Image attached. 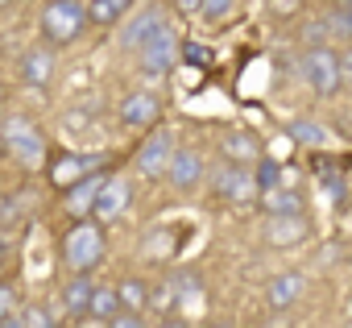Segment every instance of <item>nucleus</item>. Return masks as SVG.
I'll return each instance as SVG.
<instances>
[{"instance_id":"nucleus-1","label":"nucleus","mask_w":352,"mask_h":328,"mask_svg":"<svg viewBox=\"0 0 352 328\" xmlns=\"http://www.w3.org/2000/svg\"><path fill=\"white\" fill-rule=\"evenodd\" d=\"M108 254V233L96 216H79L67 233H63V262L71 270H96Z\"/></svg>"},{"instance_id":"nucleus-2","label":"nucleus","mask_w":352,"mask_h":328,"mask_svg":"<svg viewBox=\"0 0 352 328\" xmlns=\"http://www.w3.org/2000/svg\"><path fill=\"white\" fill-rule=\"evenodd\" d=\"M87 30V5L83 0H50L42 9V34L50 46H71Z\"/></svg>"},{"instance_id":"nucleus-3","label":"nucleus","mask_w":352,"mask_h":328,"mask_svg":"<svg viewBox=\"0 0 352 328\" xmlns=\"http://www.w3.org/2000/svg\"><path fill=\"white\" fill-rule=\"evenodd\" d=\"M302 79H307V88H311L319 100L340 96V59H336L331 42L307 46V54H302Z\"/></svg>"},{"instance_id":"nucleus-4","label":"nucleus","mask_w":352,"mask_h":328,"mask_svg":"<svg viewBox=\"0 0 352 328\" xmlns=\"http://www.w3.org/2000/svg\"><path fill=\"white\" fill-rule=\"evenodd\" d=\"M179 50H183L179 34H174L170 25H162V30H157L153 38H145L133 54H137V63H141V71H145V75L162 79V75H170L174 67H179Z\"/></svg>"},{"instance_id":"nucleus-5","label":"nucleus","mask_w":352,"mask_h":328,"mask_svg":"<svg viewBox=\"0 0 352 328\" xmlns=\"http://www.w3.org/2000/svg\"><path fill=\"white\" fill-rule=\"evenodd\" d=\"M174 133L170 129H153L141 145H137V158H133V167H137V175L141 179H149V183H162V175H166V167H170V158H174Z\"/></svg>"},{"instance_id":"nucleus-6","label":"nucleus","mask_w":352,"mask_h":328,"mask_svg":"<svg viewBox=\"0 0 352 328\" xmlns=\"http://www.w3.org/2000/svg\"><path fill=\"white\" fill-rule=\"evenodd\" d=\"M129 204H133V179L129 175H104V183L91 200V216L100 225H112L129 212Z\"/></svg>"},{"instance_id":"nucleus-7","label":"nucleus","mask_w":352,"mask_h":328,"mask_svg":"<svg viewBox=\"0 0 352 328\" xmlns=\"http://www.w3.org/2000/svg\"><path fill=\"white\" fill-rule=\"evenodd\" d=\"M174 192H195L204 179H208V167H204V154L191 150V145H174V158H170V167L162 175Z\"/></svg>"},{"instance_id":"nucleus-8","label":"nucleus","mask_w":352,"mask_h":328,"mask_svg":"<svg viewBox=\"0 0 352 328\" xmlns=\"http://www.w3.org/2000/svg\"><path fill=\"white\" fill-rule=\"evenodd\" d=\"M311 237V221L302 212H290V216H265L261 225V241L274 245V249H290V245H302Z\"/></svg>"},{"instance_id":"nucleus-9","label":"nucleus","mask_w":352,"mask_h":328,"mask_svg":"<svg viewBox=\"0 0 352 328\" xmlns=\"http://www.w3.org/2000/svg\"><path fill=\"white\" fill-rule=\"evenodd\" d=\"M116 116H120L124 129H153L162 121V100L153 92H129L116 104Z\"/></svg>"},{"instance_id":"nucleus-10","label":"nucleus","mask_w":352,"mask_h":328,"mask_svg":"<svg viewBox=\"0 0 352 328\" xmlns=\"http://www.w3.org/2000/svg\"><path fill=\"white\" fill-rule=\"evenodd\" d=\"M212 192H216V200H228V204H241V200H249L257 187H253V175L241 167V162H224V167H216L212 175Z\"/></svg>"},{"instance_id":"nucleus-11","label":"nucleus","mask_w":352,"mask_h":328,"mask_svg":"<svg viewBox=\"0 0 352 328\" xmlns=\"http://www.w3.org/2000/svg\"><path fill=\"white\" fill-rule=\"evenodd\" d=\"M162 25H170L166 21V9L162 5H145V9H129V21H124V30H120V50H137L145 38H153Z\"/></svg>"},{"instance_id":"nucleus-12","label":"nucleus","mask_w":352,"mask_h":328,"mask_svg":"<svg viewBox=\"0 0 352 328\" xmlns=\"http://www.w3.org/2000/svg\"><path fill=\"white\" fill-rule=\"evenodd\" d=\"M104 167V154H58L54 162H50V183L63 192V187H71L75 179H83V175H91V171H100Z\"/></svg>"},{"instance_id":"nucleus-13","label":"nucleus","mask_w":352,"mask_h":328,"mask_svg":"<svg viewBox=\"0 0 352 328\" xmlns=\"http://www.w3.org/2000/svg\"><path fill=\"white\" fill-rule=\"evenodd\" d=\"M54 79V50L50 46H30L21 59V83L34 92H46Z\"/></svg>"},{"instance_id":"nucleus-14","label":"nucleus","mask_w":352,"mask_h":328,"mask_svg":"<svg viewBox=\"0 0 352 328\" xmlns=\"http://www.w3.org/2000/svg\"><path fill=\"white\" fill-rule=\"evenodd\" d=\"M104 175H108V171H91V175L75 179L71 187H63V208H67V216H75V221H79V216H91V200H96Z\"/></svg>"},{"instance_id":"nucleus-15","label":"nucleus","mask_w":352,"mask_h":328,"mask_svg":"<svg viewBox=\"0 0 352 328\" xmlns=\"http://www.w3.org/2000/svg\"><path fill=\"white\" fill-rule=\"evenodd\" d=\"M261 212L265 216H290V212H307V200H302V192L294 187V183H274V187H265L261 192Z\"/></svg>"},{"instance_id":"nucleus-16","label":"nucleus","mask_w":352,"mask_h":328,"mask_svg":"<svg viewBox=\"0 0 352 328\" xmlns=\"http://www.w3.org/2000/svg\"><path fill=\"white\" fill-rule=\"evenodd\" d=\"M9 150H13V158L21 162L25 171H38V167H46V137L30 125L25 133H17L13 141H9Z\"/></svg>"},{"instance_id":"nucleus-17","label":"nucleus","mask_w":352,"mask_h":328,"mask_svg":"<svg viewBox=\"0 0 352 328\" xmlns=\"http://www.w3.org/2000/svg\"><path fill=\"white\" fill-rule=\"evenodd\" d=\"M302 291H307V278H302L298 270H282V274L270 283L265 299H270V307H274V311H282V307H294V303L302 299Z\"/></svg>"},{"instance_id":"nucleus-18","label":"nucleus","mask_w":352,"mask_h":328,"mask_svg":"<svg viewBox=\"0 0 352 328\" xmlns=\"http://www.w3.org/2000/svg\"><path fill=\"white\" fill-rule=\"evenodd\" d=\"M91 291H96V283L87 278V270H75V278H67V287H63V316L83 320V316H87Z\"/></svg>"},{"instance_id":"nucleus-19","label":"nucleus","mask_w":352,"mask_h":328,"mask_svg":"<svg viewBox=\"0 0 352 328\" xmlns=\"http://www.w3.org/2000/svg\"><path fill=\"white\" fill-rule=\"evenodd\" d=\"M282 129H286V137H290L294 145H307V150H323V145H327V129L315 125V121H307V116H294V121H286Z\"/></svg>"},{"instance_id":"nucleus-20","label":"nucleus","mask_w":352,"mask_h":328,"mask_svg":"<svg viewBox=\"0 0 352 328\" xmlns=\"http://www.w3.org/2000/svg\"><path fill=\"white\" fill-rule=\"evenodd\" d=\"M120 311V299H116V287H96L91 299H87V324H108L112 316Z\"/></svg>"},{"instance_id":"nucleus-21","label":"nucleus","mask_w":352,"mask_h":328,"mask_svg":"<svg viewBox=\"0 0 352 328\" xmlns=\"http://www.w3.org/2000/svg\"><path fill=\"white\" fill-rule=\"evenodd\" d=\"M137 0H87V21L96 25H120Z\"/></svg>"},{"instance_id":"nucleus-22","label":"nucleus","mask_w":352,"mask_h":328,"mask_svg":"<svg viewBox=\"0 0 352 328\" xmlns=\"http://www.w3.org/2000/svg\"><path fill=\"white\" fill-rule=\"evenodd\" d=\"M220 150H224V162H241V167H249V162H257V158H261V145H257L249 133H241V129H236V133H228Z\"/></svg>"},{"instance_id":"nucleus-23","label":"nucleus","mask_w":352,"mask_h":328,"mask_svg":"<svg viewBox=\"0 0 352 328\" xmlns=\"http://www.w3.org/2000/svg\"><path fill=\"white\" fill-rule=\"evenodd\" d=\"M170 311V307H179V283L174 278H166V283H157L153 291H145V311Z\"/></svg>"},{"instance_id":"nucleus-24","label":"nucleus","mask_w":352,"mask_h":328,"mask_svg":"<svg viewBox=\"0 0 352 328\" xmlns=\"http://www.w3.org/2000/svg\"><path fill=\"white\" fill-rule=\"evenodd\" d=\"M5 328H54V316L46 307H25V311H13Z\"/></svg>"},{"instance_id":"nucleus-25","label":"nucleus","mask_w":352,"mask_h":328,"mask_svg":"<svg viewBox=\"0 0 352 328\" xmlns=\"http://www.w3.org/2000/svg\"><path fill=\"white\" fill-rule=\"evenodd\" d=\"M145 283L141 278H124L120 287H116V299H120V307H129V311H145Z\"/></svg>"},{"instance_id":"nucleus-26","label":"nucleus","mask_w":352,"mask_h":328,"mask_svg":"<svg viewBox=\"0 0 352 328\" xmlns=\"http://www.w3.org/2000/svg\"><path fill=\"white\" fill-rule=\"evenodd\" d=\"M274 183H282V162L261 154V158H257V171H253V187L265 192V187H274Z\"/></svg>"},{"instance_id":"nucleus-27","label":"nucleus","mask_w":352,"mask_h":328,"mask_svg":"<svg viewBox=\"0 0 352 328\" xmlns=\"http://www.w3.org/2000/svg\"><path fill=\"white\" fill-rule=\"evenodd\" d=\"M331 34H340V30H336V13H331V17L323 13V17H315V21L302 30V42H307V46H323V42H331Z\"/></svg>"},{"instance_id":"nucleus-28","label":"nucleus","mask_w":352,"mask_h":328,"mask_svg":"<svg viewBox=\"0 0 352 328\" xmlns=\"http://www.w3.org/2000/svg\"><path fill=\"white\" fill-rule=\"evenodd\" d=\"M232 9H236V0H199V17L208 25H220L224 17H232Z\"/></svg>"},{"instance_id":"nucleus-29","label":"nucleus","mask_w":352,"mask_h":328,"mask_svg":"<svg viewBox=\"0 0 352 328\" xmlns=\"http://www.w3.org/2000/svg\"><path fill=\"white\" fill-rule=\"evenodd\" d=\"M25 200H30V192H17V196H9V200H0V225H13V221H21V208H25Z\"/></svg>"},{"instance_id":"nucleus-30","label":"nucleus","mask_w":352,"mask_h":328,"mask_svg":"<svg viewBox=\"0 0 352 328\" xmlns=\"http://www.w3.org/2000/svg\"><path fill=\"white\" fill-rule=\"evenodd\" d=\"M179 59H187L191 67H212V50H208L204 42H183V50H179Z\"/></svg>"},{"instance_id":"nucleus-31","label":"nucleus","mask_w":352,"mask_h":328,"mask_svg":"<svg viewBox=\"0 0 352 328\" xmlns=\"http://www.w3.org/2000/svg\"><path fill=\"white\" fill-rule=\"evenodd\" d=\"M17 311V291L9 283H0V328H5V320Z\"/></svg>"},{"instance_id":"nucleus-32","label":"nucleus","mask_w":352,"mask_h":328,"mask_svg":"<svg viewBox=\"0 0 352 328\" xmlns=\"http://www.w3.org/2000/svg\"><path fill=\"white\" fill-rule=\"evenodd\" d=\"M336 59H340V88H352V42L336 50Z\"/></svg>"},{"instance_id":"nucleus-33","label":"nucleus","mask_w":352,"mask_h":328,"mask_svg":"<svg viewBox=\"0 0 352 328\" xmlns=\"http://www.w3.org/2000/svg\"><path fill=\"white\" fill-rule=\"evenodd\" d=\"M278 17H298L302 13V0H274V5H270Z\"/></svg>"},{"instance_id":"nucleus-34","label":"nucleus","mask_w":352,"mask_h":328,"mask_svg":"<svg viewBox=\"0 0 352 328\" xmlns=\"http://www.w3.org/2000/svg\"><path fill=\"white\" fill-rule=\"evenodd\" d=\"M174 9H179L183 17H195L199 13V0H174Z\"/></svg>"},{"instance_id":"nucleus-35","label":"nucleus","mask_w":352,"mask_h":328,"mask_svg":"<svg viewBox=\"0 0 352 328\" xmlns=\"http://www.w3.org/2000/svg\"><path fill=\"white\" fill-rule=\"evenodd\" d=\"M5 254H9V241H5V237H0V258H5Z\"/></svg>"},{"instance_id":"nucleus-36","label":"nucleus","mask_w":352,"mask_h":328,"mask_svg":"<svg viewBox=\"0 0 352 328\" xmlns=\"http://www.w3.org/2000/svg\"><path fill=\"white\" fill-rule=\"evenodd\" d=\"M340 9H344V13H352V0H340Z\"/></svg>"},{"instance_id":"nucleus-37","label":"nucleus","mask_w":352,"mask_h":328,"mask_svg":"<svg viewBox=\"0 0 352 328\" xmlns=\"http://www.w3.org/2000/svg\"><path fill=\"white\" fill-rule=\"evenodd\" d=\"M0 104H5V88H0Z\"/></svg>"},{"instance_id":"nucleus-38","label":"nucleus","mask_w":352,"mask_h":328,"mask_svg":"<svg viewBox=\"0 0 352 328\" xmlns=\"http://www.w3.org/2000/svg\"><path fill=\"white\" fill-rule=\"evenodd\" d=\"M0 5H9V0H0Z\"/></svg>"}]
</instances>
